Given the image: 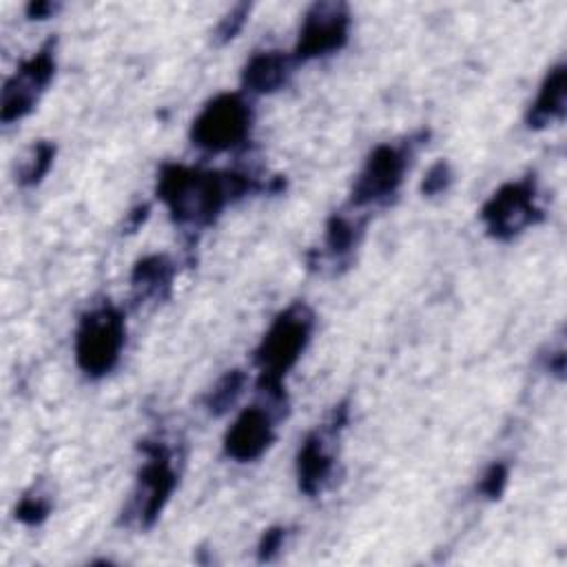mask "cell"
<instances>
[{
	"label": "cell",
	"instance_id": "cell-13",
	"mask_svg": "<svg viewBox=\"0 0 567 567\" xmlns=\"http://www.w3.org/2000/svg\"><path fill=\"white\" fill-rule=\"evenodd\" d=\"M567 111V66L556 64L547 71L536 100L527 111L529 128H545L554 122H560Z\"/></svg>",
	"mask_w": 567,
	"mask_h": 567
},
{
	"label": "cell",
	"instance_id": "cell-1",
	"mask_svg": "<svg viewBox=\"0 0 567 567\" xmlns=\"http://www.w3.org/2000/svg\"><path fill=\"white\" fill-rule=\"evenodd\" d=\"M284 179L270 184L235 171H204L182 164H164L157 175L155 193L171 213V219L184 228H206L221 210L255 190H279Z\"/></svg>",
	"mask_w": 567,
	"mask_h": 567
},
{
	"label": "cell",
	"instance_id": "cell-7",
	"mask_svg": "<svg viewBox=\"0 0 567 567\" xmlns=\"http://www.w3.org/2000/svg\"><path fill=\"white\" fill-rule=\"evenodd\" d=\"M545 213L536 204V182L534 177H523L503 184L489 195L481 208V221L489 237L498 241H509L525 228L543 221Z\"/></svg>",
	"mask_w": 567,
	"mask_h": 567
},
{
	"label": "cell",
	"instance_id": "cell-22",
	"mask_svg": "<svg viewBox=\"0 0 567 567\" xmlns=\"http://www.w3.org/2000/svg\"><path fill=\"white\" fill-rule=\"evenodd\" d=\"M284 540H286V527L281 525H275V527H268L264 534H261V540H259V547H257V558L261 563H270L277 558L279 549L284 547Z\"/></svg>",
	"mask_w": 567,
	"mask_h": 567
},
{
	"label": "cell",
	"instance_id": "cell-10",
	"mask_svg": "<svg viewBox=\"0 0 567 567\" xmlns=\"http://www.w3.org/2000/svg\"><path fill=\"white\" fill-rule=\"evenodd\" d=\"M348 414H350L348 401H341L339 405L332 408L326 423L319 430L310 432L303 439V443L299 445V452H297V485L303 494L317 496L326 487V483L330 481L332 470H334V456H332L328 445L346 427Z\"/></svg>",
	"mask_w": 567,
	"mask_h": 567
},
{
	"label": "cell",
	"instance_id": "cell-14",
	"mask_svg": "<svg viewBox=\"0 0 567 567\" xmlns=\"http://www.w3.org/2000/svg\"><path fill=\"white\" fill-rule=\"evenodd\" d=\"M363 228H365V217H357V215H348V213L330 215V219L326 224L323 248H326L328 259L334 266L348 268V264L352 261V255L363 237Z\"/></svg>",
	"mask_w": 567,
	"mask_h": 567
},
{
	"label": "cell",
	"instance_id": "cell-9",
	"mask_svg": "<svg viewBox=\"0 0 567 567\" xmlns=\"http://www.w3.org/2000/svg\"><path fill=\"white\" fill-rule=\"evenodd\" d=\"M350 33V11L343 2H315L306 16L299 31L295 51L290 53L295 64L308 62L337 53L346 47Z\"/></svg>",
	"mask_w": 567,
	"mask_h": 567
},
{
	"label": "cell",
	"instance_id": "cell-17",
	"mask_svg": "<svg viewBox=\"0 0 567 567\" xmlns=\"http://www.w3.org/2000/svg\"><path fill=\"white\" fill-rule=\"evenodd\" d=\"M53 157H55V144L49 142V140H40L31 146L29 151V157L24 159V164L20 166L18 171V184L22 188H31V186H38L44 175L49 173L51 164H53Z\"/></svg>",
	"mask_w": 567,
	"mask_h": 567
},
{
	"label": "cell",
	"instance_id": "cell-2",
	"mask_svg": "<svg viewBox=\"0 0 567 567\" xmlns=\"http://www.w3.org/2000/svg\"><path fill=\"white\" fill-rule=\"evenodd\" d=\"M312 328L315 312L303 301H295L272 319L259 346L255 348L252 363L259 370L257 388L279 416H284L286 412L284 377L303 354Z\"/></svg>",
	"mask_w": 567,
	"mask_h": 567
},
{
	"label": "cell",
	"instance_id": "cell-20",
	"mask_svg": "<svg viewBox=\"0 0 567 567\" xmlns=\"http://www.w3.org/2000/svg\"><path fill=\"white\" fill-rule=\"evenodd\" d=\"M507 478H509L507 465L501 463V461H496V463H492V465L483 472V476H481V481H478V492H481L485 498L496 501V498L503 496L505 485H507Z\"/></svg>",
	"mask_w": 567,
	"mask_h": 567
},
{
	"label": "cell",
	"instance_id": "cell-21",
	"mask_svg": "<svg viewBox=\"0 0 567 567\" xmlns=\"http://www.w3.org/2000/svg\"><path fill=\"white\" fill-rule=\"evenodd\" d=\"M452 166L445 162V159H439L436 164H432L421 182V193L427 195V197H434V195H441L450 188L452 184Z\"/></svg>",
	"mask_w": 567,
	"mask_h": 567
},
{
	"label": "cell",
	"instance_id": "cell-6",
	"mask_svg": "<svg viewBox=\"0 0 567 567\" xmlns=\"http://www.w3.org/2000/svg\"><path fill=\"white\" fill-rule=\"evenodd\" d=\"M252 109L241 93H219L199 111L190 126V140L208 153L235 151L248 142Z\"/></svg>",
	"mask_w": 567,
	"mask_h": 567
},
{
	"label": "cell",
	"instance_id": "cell-18",
	"mask_svg": "<svg viewBox=\"0 0 567 567\" xmlns=\"http://www.w3.org/2000/svg\"><path fill=\"white\" fill-rule=\"evenodd\" d=\"M51 498L42 492H29L16 505V518L24 525H40L51 514Z\"/></svg>",
	"mask_w": 567,
	"mask_h": 567
},
{
	"label": "cell",
	"instance_id": "cell-12",
	"mask_svg": "<svg viewBox=\"0 0 567 567\" xmlns=\"http://www.w3.org/2000/svg\"><path fill=\"white\" fill-rule=\"evenodd\" d=\"M292 64H295L292 55L284 51H277V49L255 51L241 69V86L244 91L255 95L275 93L288 82L292 73Z\"/></svg>",
	"mask_w": 567,
	"mask_h": 567
},
{
	"label": "cell",
	"instance_id": "cell-23",
	"mask_svg": "<svg viewBox=\"0 0 567 567\" xmlns=\"http://www.w3.org/2000/svg\"><path fill=\"white\" fill-rule=\"evenodd\" d=\"M58 9V4H53V2H31L29 7H27V16L31 18V20H44V18H49L53 11Z\"/></svg>",
	"mask_w": 567,
	"mask_h": 567
},
{
	"label": "cell",
	"instance_id": "cell-3",
	"mask_svg": "<svg viewBox=\"0 0 567 567\" xmlns=\"http://www.w3.org/2000/svg\"><path fill=\"white\" fill-rule=\"evenodd\" d=\"M126 341V321L117 306L109 299L91 306L78 323L75 330V363L78 368L91 377H106L120 361L122 348Z\"/></svg>",
	"mask_w": 567,
	"mask_h": 567
},
{
	"label": "cell",
	"instance_id": "cell-16",
	"mask_svg": "<svg viewBox=\"0 0 567 567\" xmlns=\"http://www.w3.org/2000/svg\"><path fill=\"white\" fill-rule=\"evenodd\" d=\"M244 388H246V372H244V370H237V368H235V370H228V372L213 385V390L206 394V399H204L206 410H208L210 414H215V416L228 412V410L237 403V399L241 396Z\"/></svg>",
	"mask_w": 567,
	"mask_h": 567
},
{
	"label": "cell",
	"instance_id": "cell-8",
	"mask_svg": "<svg viewBox=\"0 0 567 567\" xmlns=\"http://www.w3.org/2000/svg\"><path fill=\"white\" fill-rule=\"evenodd\" d=\"M55 75V38L47 40L29 60H24L11 78H7L0 97V120L2 124L18 122L27 117L40 95L47 91Z\"/></svg>",
	"mask_w": 567,
	"mask_h": 567
},
{
	"label": "cell",
	"instance_id": "cell-5",
	"mask_svg": "<svg viewBox=\"0 0 567 567\" xmlns=\"http://www.w3.org/2000/svg\"><path fill=\"white\" fill-rule=\"evenodd\" d=\"M140 450L146 461L137 472V485L124 520L135 523L142 529H151L177 485V472L166 443L146 439L140 443Z\"/></svg>",
	"mask_w": 567,
	"mask_h": 567
},
{
	"label": "cell",
	"instance_id": "cell-15",
	"mask_svg": "<svg viewBox=\"0 0 567 567\" xmlns=\"http://www.w3.org/2000/svg\"><path fill=\"white\" fill-rule=\"evenodd\" d=\"M173 275L175 264L166 255H146L133 266L131 284L140 299H166Z\"/></svg>",
	"mask_w": 567,
	"mask_h": 567
},
{
	"label": "cell",
	"instance_id": "cell-4",
	"mask_svg": "<svg viewBox=\"0 0 567 567\" xmlns=\"http://www.w3.org/2000/svg\"><path fill=\"white\" fill-rule=\"evenodd\" d=\"M427 140L425 131H419L401 144H379L365 159L361 173L350 193L352 208L385 206L390 204L410 168L414 148Z\"/></svg>",
	"mask_w": 567,
	"mask_h": 567
},
{
	"label": "cell",
	"instance_id": "cell-19",
	"mask_svg": "<svg viewBox=\"0 0 567 567\" xmlns=\"http://www.w3.org/2000/svg\"><path fill=\"white\" fill-rule=\"evenodd\" d=\"M248 13H250V4H246V2L235 4V7L219 20V24H217V29H215V42H217V44L230 42V40L241 31V27L246 24Z\"/></svg>",
	"mask_w": 567,
	"mask_h": 567
},
{
	"label": "cell",
	"instance_id": "cell-11",
	"mask_svg": "<svg viewBox=\"0 0 567 567\" xmlns=\"http://www.w3.org/2000/svg\"><path fill=\"white\" fill-rule=\"evenodd\" d=\"M281 419L270 405L246 408L224 436V452L228 458L248 463L259 458L275 441V421Z\"/></svg>",
	"mask_w": 567,
	"mask_h": 567
}]
</instances>
